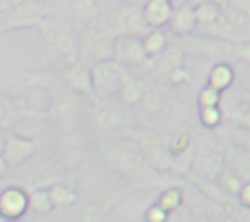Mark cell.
Segmentation results:
<instances>
[{"mask_svg":"<svg viewBox=\"0 0 250 222\" xmlns=\"http://www.w3.org/2000/svg\"><path fill=\"white\" fill-rule=\"evenodd\" d=\"M232 80H234V72H232L230 64H227V62L215 64L213 70H211V74H209V86H213L219 92L227 90L232 84Z\"/></svg>","mask_w":250,"mask_h":222,"instance_id":"24","label":"cell"},{"mask_svg":"<svg viewBox=\"0 0 250 222\" xmlns=\"http://www.w3.org/2000/svg\"><path fill=\"white\" fill-rule=\"evenodd\" d=\"M111 164L115 169H119L121 173H137L146 162H145V156L141 152V148L137 146V142L133 138L129 140H123L119 142L113 152H111Z\"/></svg>","mask_w":250,"mask_h":222,"instance_id":"12","label":"cell"},{"mask_svg":"<svg viewBox=\"0 0 250 222\" xmlns=\"http://www.w3.org/2000/svg\"><path fill=\"white\" fill-rule=\"evenodd\" d=\"M156 203H158L168 214H172V212H176V210L182 206L184 195H182V191H180L178 187H170V189H164V191L160 193V197H158Z\"/></svg>","mask_w":250,"mask_h":222,"instance_id":"28","label":"cell"},{"mask_svg":"<svg viewBox=\"0 0 250 222\" xmlns=\"http://www.w3.org/2000/svg\"><path fill=\"white\" fill-rule=\"evenodd\" d=\"M238 58L246 60L250 64V41H244V43H238L236 45V53H234Z\"/></svg>","mask_w":250,"mask_h":222,"instance_id":"34","label":"cell"},{"mask_svg":"<svg viewBox=\"0 0 250 222\" xmlns=\"http://www.w3.org/2000/svg\"><path fill=\"white\" fill-rule=\"evenodd\" d=\"M168 218H170V214H168L158 203L150 204V206L146 208V212H145V220H146V222H166Z\"/></svg>","mask_w":250,"mask_h":222,"instance_id":"32","label":"cell"},{"mask_svg":"<svg viewBox=\"0 0 250 222\" xmlns=\"http://www.w3.org/2000/svg\"><path fill=\"white\" fill-rule=\"evenodd\" d=\"M148 23L143 18V10L135 6H123L111 21V33L113 35H139L143 37L148 31Z\"/></svg>","mask_w":250,"mask_h":222,"instance_id":"11","label":"cell"},{"mask_svg":"<svg viewBox=\"0 0 250 222\" xmlns=\"http://www.w3.org/2000/svg\"><path fill=\"white\" fill-rule=\"evenodd\" d=\"M70 14L76 21L94 23L100 18V6L96 0H70Z\"/></svg>","mask_w":250,"mask_h":222,"instance_id":"21","label":"cell"},{"mask_svg":"<svg viewBox=\"0 0 250 222\" xmlns=\"http://www.w3.org/2000/svg\"><path fill=\"white\" fill-rule=\"evenodd\" d=\"M125 66L117 58H104L90 66L94 95H117Z\"/></svg>","mask_w":250,"mask_h":222,"instance_id":"8","label":"cell"},{"mask_svg":"<svg viewBox=\"0 0 250 222\" xmlns=\"http://www.w3.org/2000/svg\"><path fill=\"white\" fill-rule=\"evenodd\" d=\"M113 58H117L125 68H137L150 60L145 53L143 37L139 35H115Z\"/></svg>","mask_w":250,"mask_h":222,"instance_id":"10","label":"cell"},{"mask_svg":"<svg viewBox=\"0 0 250 222\" xmlns=\"http://www.w3.org/2000/svg\"><path fill=\"white\" fill-rule=\"evenodd\" d=\"M242 181H250V150L240 148L229 156V162H225Z\"/></svg>","mask_w":250,"mask_h":222,"instance_id":"23","label":"cell"},{"mask_svg":"<svg viewBox=\"0 0 250 222\" xmlns=\"http://www.w3.org/2000/svg\"><path fill=\"white\" fill-rule=\"evenodd\" d=\"M238 203L244 206V208H248L250 210V181H244L242 183V187H240V191H238Z\"/></svg>","mask_w":250,"mask_h":222,"instance_id":"33","label":"cell"},{"mask_svg":"<svg viewBox=\"0 0 250 222\" xmlns=\"http://www.w3.org/2000/svg\"><path fill=\"white\" fill-rule=\"evenodd\" d=\"M113 39H115V35L111 31L100 27L98 21L86 23V27L82 29V33L78 37V56L84 62H88L90 66L98 60L111 58L113 56Z\"/></svg>","mask_w":250,"mask_h":222,"instance_id":"4","label":"cell"},{"mask_svg":"<svg viewBox=\"0 0 250 222\" xmlns=\"http://www.w3.org/2000/svg\"><path fill=\"white\" fill-rule=\"evenodd\" d=\"M35 152V140L16 134L12 130L6 132V142H4V150L2 156L8 164V167H18L23 162H27Z\"/></svg>","mask_w":250,"mask_h":222,"instance_id":"13","label":"cell"},{"mask_svg":"<svg viewBox=\"0 0 250 222\" xmlns=\"http://www.w3.org/2000/svg\"><path fill=\"white\" fill-rule=\"evenodd\" d=\"M221 117H223V113H221L219 105H205L199 111V119H201L203 127H207V129L217 127L221 123Z\"/></svg>","mask_w":250,"mask_h":222,"instance_id":"29","label":"cell"},{"mask_svg":"<svg viewBox=\"0 0 250 222\" xmlns=\"http://www.w3.org/2000/svg\"><path fill=\"white\" fill-rule=\"evenodd\" d=\"M55 206H53V201H51L47 187H35L29 193V210H33L35 214H47Z\"/></svg>","mask_w":250,"mask_h":222,"instance_id":"26","label":"cell"},{"mask_svg":"<svg viewBox=\"0 0 250 222\" xmlns=\"http://www.w3.org/2000/svg\"><path fill=\"white\" fill-rule=\"evenodd\" d=\"M168 25H170V31H172L174 35H178V37H188V35H191V33L195 31V27H197L193 8L182 4V8H178V10L172 12Z\"/></svg>","mask_w":250,"mask_h":222,"instance_id":"18","label":"cell"},{"mask_svg":"<svg viewBox=\"0 0 250 222\" xmlns=\"http://www.w3.org/2000/svg\"><path fill=\"white\" fill-rule=\"evenodd\" d=\"M213 37L227 39L230 43L250 41V14L229 4H221V14L215 25L209 29Z\"/></svg>","mask_w":250,"mask_h":222,"instance_id":"5","label":"cell"},{"mask_svg":"<svg viewBox=\"0 0 250 222\" xmlns=\"http://www.w3.org/2000/svg\"><path fill=\"white\" fill-rule=\"evenodd\" d=\"M146 82L141 74H137L133 68H125L119 90H117V97L127 105V107H137L139 101L143 99L145 92H146Z\"/></svg>","mask_w":250,"mask_h":222,"instance_id":"15","label":"cell"},{"mask_svg":"<svg viewBox=\"0 0 250 222\" xmlns=\"http://www.w3.org/2000/svg\"><path fill=\"white\" fill-rule=\"evenodd\" d=\"M45 6L39 0H21L10 12L0 16V31L23 29V27H39L45 19Z\"/></svg>","mask_w":250,"mask_h":222,"instance_id":"7","label":"cell"},{"mask_svg":"<svg viewBox=\"0 0 250 222\" xmlns=\"http://www.w3.org/2000/svg\"><path fill=\"white\" fill-rule=\"evenodd\" d=\"M193 12H195V23H197V27L209 31L215 25V21L219 19L221 4L219 2H201V4H197L193 8Z\"/></svg>","mask_w":250,"mask_h":222,"instance_id":"22","label":"cell"},{"mask_svg":"<svg viewBox=\"0 0 250 222\" xmlns=\"http://www.w3.org/2000/svg\"><path fill=\"white\" fill-rule=\"evenodd\" d=\"M92 97L68 88V86H55L51 107L47 109V119L59 127L61 130H72L80 119L88 113Z\"/></svg>","mask_w":250,"mask_h":222,"instance_id":"1","label":"cell"},{"mask_svg":"<svg viewBox=\"0 0 250 222\" xmlns=\"http://www.w3.org/2000/svg\"><path fill=\"white\" fill-rule=\"evenodd\" d=\"M43 35V47L55 68H64L78 58V37L68 25L55 19H43L39 23Z\"/></svg>","mask_w":250,"mask_h":222,"instance_id":"2","label":"cell"},{"mask_svg":"<svg viewBox=\"0 0 250 222\" xmlns=\"http://www.w3.org/2000/svg\"><path fill=\"white\" fill-rule=\"evenodd\" d=\"M223 167H225V154H223V150L217 144L207 148L201 154V158H199V171L207 179H217V175L221 173Z\"/></svg>","mask_w":250,"mask_h":222,"instance_id":"19","label":"cell"},{"mask_svg":"<svg viewBox=\"0 0 250 222\" xmlns=\"http://www.w3.org/2000/svg\"><path fill=\"white\" fill-rule=\"evenodd\" d=\"M143 47L148 58H156L168 47V35L162 31V27H152L143 35Z\"/></svg>","mask_w":250,"mask_h":222,"instance_id":"20","label":"cell"},{"mask_svg":"<svg viewBox=\"0 0 250 222\" xmlns=\"http://www.w3.org/2000/svg\"><path fill=\"white\" fill-rule=\"evenodd\" d=\"M47 111H39L35 107H31L25 99L10 95L6 92L0 90V129L2 130H10L14 125L27 121V119H45Z\"/></svg>","mask_w":250,"mask_h":222,"instance_id":"9","label":"cell"},{"mask_svg":"<svg viewBox=\"0 0 250 222\" xmlns=\"http://www.w3.org/2000/svg\"><path fill=\"white\" fill-rule=\"evenodd\" d=\"M232 6H236V8H240V10H244L246 14H250V0H229Z\"/></svg>","mask_w":250,"mask_h":222,"instance_id":"36","label":"cell"},{"mask_svg":"<svg viewBox=\"0 0 250 222\" xmlns=\"http://www.w3.org/2000/svg\"><path fill=\"white\" fill-rule=\"evenodd\" d=\"M129 109L119 97L115 95H94L90 101V115L92 125L100 134H109L125 127L129 121Z\"/></svg>","mask_w":250,"mask_h":222,"instance_id":"3","label":"cell"},{"mask_svg":"<svg viewBox=\"0 0 250 222\" xmlns=\"http://www.w3.org/2000/svg\"><path fill=\"white\" fill-rule=\"evenodd\" d=\"M8 169V164H6V160H4V156L0 154V177L4 175V171Z\"/></svg>","mask_w":250,"mask_h":222,"instance_id":"37","label":"cell"},{"mask_svg":"<svg viewBox=\"0 0 250 222\" xmlns=\"http://www.w3.org/2000/svg\"><path fill=\"white\" fill-rule=\"evenodd\" d=\"M131 138L141 148L145 162L150 164L154 169L168 171L170 167H174V154L170 152L168 138L162 132H158L154 129H141Z\"/></svg>","mask_w":250,"mask_h":222,"instance_id":"6","label":"cell"},{"mask_svg":"<svg viewBox=\"0 0 250 222\" xmlns=\"http://www.w3.org/2000/svg\"><path fill=\"white\" fill-rule=\"evenodd\" d=\"M172 12H174V4L170 0H146L143 6V18L150 29L168 25Z\"/></svg>","mask_w":250,"mask_h":222,"instance_id":"16","label":"cell"},{"mask_svg":"<svg viewBox=\"0 0 250 222\" xmlns=\"http://www.w3.org/2000/svg\"><path fill=\"white\" fill-rule=\"evenodd\" d=\"M29 210V193L21 187L10 185L0 191V216L6 220L21 218Z\"/></svg>","mask_w":250,"mask_h":222,"instance_id":"14","label":"cell"},{"mask_svg":"<svg viewBox=\"0 0 250 222\" xmlns=\"http://www.w3.org/2000/svg\"><path fill=\"white\" fill-rule=\"evenodd\" d=\"M242 183H244V181H242V179H240L229 166H225V167L221 169V173L217 175V185H219L225 193H229V195H232V197L238 195Z\"/></svg>","mask_w":250,"mask_h":222,"instance_id":"27","label":"cell"},{"mask_svg":"<svg viewBox=\"0 0 250 222\" xmlns=\"http://www.w3.org/2000/svg\"><path fill=\"white\" fill-rule=\"evenodd\" d=\"M47 189H49V195H51V201H53L55 208H66V206H72L76 203V193L72 189H68L66 185L59 183V181L49 185Z\"/></svg>","mask_w":250,"mask_h":222,"instance_id":"25","label":"cell"},{"mask_svg":"<svg viewBox=\"0 0 250 222\" xmlns=\"http://www.w3.org/2000/svg\"><path fill=\"white\" fill-rule=\"evenodd\" d=\"M137 107L141 109L143 117H146V119H150V121H156V119L164 117V113H166V109H168V99H166V95H164L160 90L148 88Z\"/></svg>","mask_w":250,"mask_h":222,"instance_id":"17","label":"cell"},{"mask_svg":"<svg viewBox=\"0 0 250 222\" xmlns=\"http://www.w3.org/2000/svg\"><path fill=\"white\" fill-rule=\"evenodd\" d=\"M21 0H0V16L2 14H6V12H10L16 4H20Z\"/></svg>","mask_w":250,"mask_h":222,"instance_id":"35","label":"cell"},{"mask_svg":"<svg viewBox=\"0 0 250 222\" xmlns=\"http://www.w3.org/2000/svg\"><path fill=\"white\" fill-rule=\"evenodd\" d=\"M168 148H170V152L174 154V158L180 156V154H184V152L189 148V134H188V132H182V134L174 136L172 140H168Z\"/></svg>","mask_w":250,"mask_h":222,"instance_id":"31","label":"cell"},{"mask_svg":"<svg viewBox=\"0 0 250 222\" xmlns=\"http://www.w3.org/2000/svg\"><path fill=\"white\" fill-rule=\"evenodd\" d=\"M197 99H199V105H201V107H205V105H219V103H221V92L215 90L213 86H205V88L199 92Z\"/></svg>","mask_w":250,"mask_h":222,"instance_id":"30","label":"cell"}]
</instances>
